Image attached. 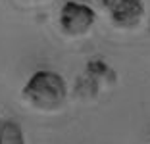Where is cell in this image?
<instances>
[{
  "label": "cell",
  "mask_w": 150,
  "mask_h": 144,
  "mask_svg": "<svg viewBox=\"0 0 150 144\" xmlns=\"http://www.w3.org/2000/svg\"><path fill=\"white\" fill-rule=\"evenodd\" d=\"M0 125H2V119H0Z\"/></svg>",
  "instance_id": "obj_5"
},
{
  "label": "cell",
  "mask_w": 150,
  "mask_h": 144,
  "mask_svg": "<svg viewBox=\"0 0 150 144\" xmlns=\"http://www.w3.org/2000/svg\"><path fill=\"white\" fill-rule=\"evenodd\" d=\"M21 98L29 108L37 112L54 114L58 109H62L67 102V83L56 71H35L23 85Z\"/></svg>",
  "instance_id": "obj_1"
},
{
  "label": "cell",
  "mask_w": 150,
  "mask_h": 144,
  "mask_svg": "<svg viewBox=\"0 0 150 144\" xmlns=\"http://www.w3.org/2000/svg\"><path fill=\"white\" fill-rule=\"evenodd\" d=\"M60 29L69 39H81L93 31L96 23V12L85 2L79 0H67L66 4L60 8Z\"/></svg>",
  "instance_id": "obj_2"
},
{
  "label": "cell",
  "mask_w": 150,
  "mask_h": 144,
  "mask_svg": "<svg viewBox=\"0 0 150 144\" xmlns=\"http://www.w3.org/2000/svg\"><path fill=\"white\" fill-rule=\"evenodd\" d=\"M0 144H25V133L13 119L2 121L0 125Z\"/></svg>",
  "instance_id": "obj_4"
},
{
  "label": "cell",
  "mask_w": 150,
  "mask_h": 144,
  "mask_svg": "<svg viewBox=\"0 0 150 144\" xmlns=\"http://www.w3.org/2000/svg\"><path fill=\"white\" fill-rule=\"evenodd\" d=\"M102 8L108 13L112 25L123 31H131L144 19V0H102Z\"/></svg>",
  "instance_id": "obj_3"
}]
</instances>
